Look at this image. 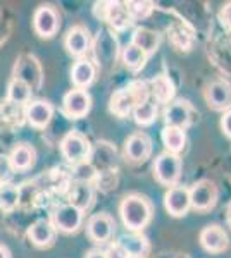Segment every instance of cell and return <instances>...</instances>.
I'll use <instances>...</instances> for the list:
<instances>
[{"label": "cell", "mask_w": 231, "mask_h": 258, "mask_svg": "<svg viewBox=\"0 0 231 258\" xmlns=\"http://www.w3.org/2000/svg\"><path fill=\"white\" fill-rule=\"evenodd\" d=\"M131 43L140 48L144 53H147V57H149L161 45V35L154 30H149V28H138L133 33Z\"/></svg>", "instance_id": "4316f807"}, {"label": "cell", "mask_w": 231, "mask_h": 258, "mask_svg": "<svg viewBox=\"0 0 231 258\" xmlns=\"http://www.w3.org/2000/svg\"><path fill=\"white\" fill-rule=\"evenodd\" d=\"M16 170L12 167L11 160H9V155L6 153H0V184H9L14 177Z\"/></svg>", "instance_id": "8d00e7d4"}, {"label": "cell", "mask_w": 231, "mask_h": 258, "mask_svg": "<svg viewBox=\"0 0 231 258\" xmlns=\"http://www.w3.org/2000/svg\"><path fill=\"white\" fill-rule=\"evenodd\" d=\"M116 231V222L106 212L102 214H95L88 219L86 222V234L94 243L97 244H106L111 241L112 234Z\"/></svg>", "instance_id": "ba28073f"}, {"label": "cell", "mask_w": 231, "mask_h": 258, "mask_svg": "<svg viewBox=\"0 0 231 258\" xmlns=\"http://www.w3.org/2000/svg\"><path fill=\"white\" fill-rule=\"evenodd\" d=\"M19 207V188L16 184H2L0 186V210L14 212Z\"/></svg>", "instance_id": "4dcf8cb0"}, {"label": "cell", "mask_w": 231, "mask_h": 258, "mask_svg": "<svg viewBox=\"0 0 231 258\" xmlns=\"http://www.w3.org/2000/svg\"><path fill=\"white\" fill-rule=\"evenodd\" d=\"M124 153L131 162H144L152 153V140L145 133H135L126 140Z\"/></svg>", "instance_id": "2e32d148"}, {"label": "cell", "mask_w": 231, "mask_h": 258, "mask_svg": "<svg viewBox=\"0 0 231 258\" xmlns=\"http://www.w3.org/2000/svg\"><path fill=\"white\" fill-rule=\"evenodd\" d=\"M128 90L131 91L133 98H135V102H136V107H138V105H142V103H145V102H149V97H150V85H149L147 81H140V80L131 81V83L128 85Z\"/></svg>", "instance_id": "d590c367"}, {"label": "cell", "mask_w": 231, "mask_h": 258, "mask_svg": "<svg viewBox=\"0 0 231 258\" xmlns=\"http://www.w3.org/2000/svg\"><path fill=\"white\" fill-rule=\"evenodd\" d=\"M9 160L16 172H26L35 165L36 162V150L29 143H19L11 150Z\"/></svg>", "instance_id": "44dd1931"}, {"label": "cell", "mask_w": 231, "mask_h": 258, "mask_svg": "<svg viewBox=\"0 0 231 258\" xmlns=\"http://www.w3.org/2000/svg\"><path fill=\"white\" fill-rule=\"evenodd\" d=\"M192 107L184 100H178L174 103H167L166 110H164V120L166 126H173L184 129L192 122Z\"/></svg>", "instance_id": "ac0fdd59"}, {"label": "cell", "mask_w": 231, "mask_h": 258, "mask_svg": "<svg viewBox=\"0 0 231 258\" xmlns=\"http://www.w3.org/2000/svg\"><path fill=\"white\" fill-rule=\"evenodd\" d=\"M152 6H154L152 2H126L124 4L131 21H142V19L149 18L150 12L154 9Z\"/></svg>", "instance_id": "e575fe53"}, {"label": "cell", "mask_w": 231, "mask_h": 258, "mask_svg": "<svg viewBox=\"0 0 231 258\" xmlns=\"http://www.w3.org/2000/svg\"><path fill=\"white\" fill-rule=\"evenodd\" d=\"M209 107L214 110H229L231 107V85L224 80H216L205 90Z\"/></svg>", "instance_id": "4fadbf2b"}, {"label": "cell", "mask_w": 231, "mask_h": 258, "mask_svg": "<svg viewBox=\"0 0 231 258\" xmlns=\"http://www.w3.org/2000/svg\"><path fill=\"white\" fill-rule=\"evenodd\" d=\"M0 119L12 127L23 126L26 122V105H19L7 98L0 100Z\"/></svg>", "instance_id": "d4e9b609"}, {"label": "cell", "mask_w": 231, "mask_h": 258, "mask_svg": "<svg viewBox=\"0 0 231 258\" xmlns=\"http://www.w3.org/2000/svg\"><path fill=\"white\" fill-rule=\"evenodd\" d=\"M88 162L95 167L97 174H109L112 172L116 162H117V152L116 148L112 147L111 143H106V141H99L95 147H91L90 157H88Z\"/></svg>", "instance_id": "8fae6325"}, {"label": "cell", "mask_w": 231, "mask_h": 258, "mask_svg": "<svg viewBox=\"0 0 231 258\" xmlns=\"http://www.w3.org/2000/svg\"><path fill=\"white\" fill-rule=\"evenodd\" d=\"M0 186H2V184H0Z\"/></svg>", "instance_id": "ee69618b"}, {"label": "cell", "mask_w": 231, "mask_h": 258, "mask_svg": "<svg viewBox=\"0 0 231 258\" xmlns=\"http://www.w3.org/2000/svg\"><path fill=\"white\" fill-rule=\"evenodd\" d=\"M95 14L99 19L106 21L114 30H124L131 24L128 11L121 2H102L95 4Z\"/></svg>", "instance_id": "52a82bcc"}, {"label": "cell", "mask_w": 231, "mask_h": 258, "mask_svg": "<svg viewBox=\"0 0 231 258\" xmlns=\"http://www.w3.org/2000/svg\"><path fill=\"white\" fill-rule=\"evenodd\" d=\"M190 191V205L192 209L205 212L211 210L217 202V188L211 181H199L192 186Z\"/></svg>", "instance_id": "30bf717a"}, {"label": "cell", "mask_w": 231, "mask_h": 258, "mask_svg": "<svg viewBox=\"0 0 231 258\" xmlns=\"http://www.w3.org/2000/svg\"><path fill=\"white\" fill-rule=\"evenodd\" d=\"M0 258H12L11 249L6 246V244H0Z\"/></svg>", "instance_id": "b9f144b4"}, {"label": "cell", "mask_w": 231, "mask_h": 258, "mask_svg": "<svg viewBox=\"0 0 231 258\" xmlns=\"http://www.w3.org/2000/svg\"><path fill=\"white\" fill-rule=\"evenodd\" d=\"M221 21L224 23L226 28H229V30H231V2L226 4L224 9L221 11Z\"/></svg>", "instance_id": "ab89813d"}, {"label": "cell", "mask_w": 231, "mask_h": 258, "mask_svg": "<svg viewBox=\"0 0 231 258\" xmlns=\"http://www.w3.org/2000/svg\"><path fill=\"white\" fill-rule=\"evenodd\" d=\"M31 97H33V91L26 83L14 80V78L9 81V85H7V97H6L7 100L19 103V105H28L31 102Z\"/></svg>", "instance_id": "f546056e"}, {"label": "cell", "mask_w": 231, "mask_h": 258, "mask_svg": "<svg viewBox=\"0 0 231 258\" xmlns=\"http://www.w3.org/2000/svg\"><path fill=\"white\" fill-rule=\"evenodd\" d=\"M221 129L228 138H231V109L226 110L222 114V119H221Z\"/></svg>", "instance_id": "f35d334b"}, {"label": "cell", "mask_w": 231, "mask_h": 258, "mask_svg": "<svg viewBox=\"0 0 231 258\" xmlns=\"http://www.w3.org/2000/svg\"><path fill=\"white\" fill-rule=\"evenodd\" d=\"M68 200L69 205L76 207L78 210L86 212L94 203V188L90 182H71L68 189Z\"/></svg>", "instance_id": "cb8c5ba5"}, {"label": "cell", "mask_w": 231, "mask_h": 258, "mask_svg": "<svg viewBox=\"0 0 231 258\" xmlns=\"http://www.w3.org/2000/svg\"><path fill=\"white\" fill-rule=\"evenodd\" d=\"M164 205H166V210L173 217H183L192 209L190 191L183 188V186H173L166 193V197H164Z\"/></svg>", "instance_id": "5bb4252c"}, {"label": "cell", "mask_w": 231, "mask_h": 258, "mask_svg": "<svg viewBox=\"0 0 231 258\" xmlns=\"http://www.w3.org/2000/svg\"><path fill=\"white\" fill-rule=\"evenodd\" d=\"M200 244L209 253H221L228 248L229 241L224 229L219 226H207L200 232Z\"/></svg>", "instance_id": "ffe728a7"}, {"label": "cell", "mask_w": 231, "mask_h": 258, "mask_svg": "<svg viewBox=\"0 0 231 258\" xmlns=\"http://www.w3.org/2000/svg\"><path fill=\"white\" fill-rule=\"evenodd\" d=\"M228 224L231 226V205L228 207Z\"/></svg>", "instance_id": "7bdbcfd3"}, {"label": "cell", "mask_w": 231, "mask_h": 258, "mask_svg": "<svg viewBox=\"0 0 231 258\" xmlns=\"http://www.w3.org/2000/svg\"><path fill=\"white\" fill-rule=\"evenodd\" d=\"M95 55L99 59V64L112 66L117 57V40L114 35H111L107 30H100L95 41Z\"/></svg>", "instance_id": "e0dca14e"}, {"label": "cell", "mask_w": 231, "mask_h": 258, "mask_svg": "<svg viewBox=\"0 0 231 258\" xmlns=\"http://www.w3.org/2000/svg\"><path fill=\"white\" fill-rule=\"evenodd\" d=\"M59 148H61V153L66 159V162H69L71 165H76L79 162L88 160L90 152H91L90 140L79 131H69L68 135L61 140Z\"/></svg>", "instance_id": "3957f363"}, {"label": "cell", "mask_w": 231, "mask_h": 258, "mask_svg": "<svg viewBox=\"0 0 231 258\" xmlns=\"http://www.w3.org/2000/svg\"><path fill=\"white\" fill-rule=\"evenodd\" d=\"M136 107V102L133 98L131 91L128 90V86L119 91H116L111 97V102H109V109L117 117H126L128 114H131Z\"/></svg>", "instance_id": "484cf974"}, {"label": "cell", "mask_w": 231, "mask_h": 258, "mask_svg": "<svg viewBox=\"0 0 231 258\" xmlns=\"http://www.w3.org/2000/svg\"><path fill=\"white\" fill-rule=\"evenodd\" d=\"M150 93L154 95L155 102L159 103H169L174 98L176 88L174 83L169 80V76H155L152 83H150Z\"/></svg>", "instance_id": "83f0119b"}, {"label": "cell", "mask_w": 231, "mask_h": 258, "mask_svg": "<svg viewBox=\"0 0 231 258\" xmlns=\"http://www.w3.org/2000/svg\"><path fill=\"white\" fill-rule=\"evenodd\" d=\"M56 227L52 226L49 219H38L29 226L28 238L36 248H49L56 241Z\"/></svg>", "instance_id": "9a60e30c"}, {"label": "cell", "mask_w": 231, "mask_h": 258, "mask_svg": "<svg viewBox=\"0 0 231 258\" xmlns=\"http://www.w3.org/2000/svg\"><path fill=\"white\" fill-rule=\"evenodd\" d=\"M86 258H107L106 256V251H102V249H90V251L86 253Z\"/></svg>", "instance_id": "60d3db41"}, {"label": "cell", "mask_w": 231, "mask_h": 258, "mask_svg": "<svg viewBox=\"0 0 231 258\" xmlns=\"http://www.w3.org/2000/svg\"><path fill=\"white\" fill-rule=\"evenodd\" d=\"M95 177H97V170L88 160L79 162V164L73 165V169H71V179L74 182H90Z\"/></svg>", "instance_id": "836d02e7"}, {"label": "cell", "mask_w": 231, "mask_h": 258, "mask_svg": "<svg viewBox=\"0 0 231 258\" xmlns=\"http://www.w3.org/2000/svg\"><path fill=\"white\" fill-rule=\"evenodd\" d=\"M54 117V105L49 100H31L26 105V122L35 129H45Z\"/></svg>", "instance_id": "7c38bea8"}, {"label": "cell", "mask_w": 231, "mask_h": 258, "mask_svg": "<svg viewBox=\"0 0 231 258\" xmlns=\"http://www.w3.org/2000/svg\"><path fill=\"white\" fill-rule=\"evenodd\" d=\"M61 28V14L54 6H40L33 12V30L40 38H52Z\"/></svg>", "instance_id": "5b68a950"}, {"label": "cell", "mask_w": 231, "mask_h": 258, "mask_svg": "<svg viewBox=\"0 0 231 258\" xmlns=\"http://www.w3.org/2000/svg\"><path fill=\"white\" fill-rule=\"evenodd\" d=\"M64 47L66 50L74 57H81L90 50V33L85 26H73L68 31L64 38Z\"/></svg>", "instance_id": "d6986e66"}, {"label": "cell", "mask_w": 231, "mask_h": 258, "mask_svg": "<svg viewBox=\"0 0 231 258\" xmlns=\"http://www.w3.org/2000/svg\"><path fill=\"white\" fill-rule=\"evenodd\" d=\"M91 109V97L86 90H69L62 98V110L71 119H81Z\"/></svg>", "instance_id": "9c48e42d"}, {"label": "cell", "mask_w": 231, "mask_h": 258, "mask_svg": "<svg viewBox=\"0 0 231 258\" xmlns=\"http://www.w3.org/2000/svg\"><path fill=\"white\" fill-rule=\"evenodd\" d=\"M97 78V66L88 59H79L71 69V81L74 88L86 90Z\"/></svg>", "instance_id": "7402d4cb"}, {"label": "cell", "mask_w": 231, "mask_h": 258, "mask_svg": "<svg viewBox=\"0 0 231 258\" xmlns=\"http://www.w3.org/2000/svg\"><path fill=\"white\" fill-rule=\"evenodd\" d=\"M12 78L19 80L31 88V91H40L43 86V68H41L40 60L33 53H21L16 59L14 71H12Z\"/></svg>", "instance_id": "7a4b0ae2"}, {"label": "cell", "mask_w": 231, "mask_h": 258, "mask_svg": "<svg viewBox=\"0 0 231 258\" xmlns=\"http://www.w3.org/2000/svg\"><path fill=\"white\" fill-rule=\"evenodd\" d=\"M106 256L107 258H128V255H126V251L119 243H112L111 246L106 249Z\"/></svg>", "instance_id": "74e56055"}, {"label": "cell", "mask_w": 231, "mask_h": 258, "mask_svg": "<svg viewBox=\"0 0 231 258\" xmlns=\"http://www.w3.org/2000/svg\"><path fill=\"white\" fill-rule=\"evenodd\" d=\"M83 220H85V212L78 210L76 207L69 205V203L57 205L50 215V222L56 227V231L64 232V234L76 232L83 226Z\"/></svg>", "instance_id": "277c9868"}, {"label": "cell", "mask_w": 231, "mask_h": 258, "mask_svg": "<svg viewBox=\"0 0 231 258\" xmlns=\"http://www.w3.org/2000/svg\"><path fill=\"white\" fill-rule=\"evenodd\" d=\"M162 143H164V147H166V152L178 155V153L184 148V143H187L184 131L179 127L166 126L162 129Z\"/></svg>", "instance_id": "f1b7e54d"}, {"label": "cell", "mask_w": 231, "mask_h": 258, "mask_svg": "<svg viewBox=\"0 0 231 258\" xmlns=\"http://www.w3.org/2000/svg\"><path fill=\"white\" fill-rule=\"evenodd\" d=\"M123 62L128 69L131 71H138L145 66L147 62V53L142 52L140 48L135 47L133 43H128L123 48Z\"/></svg>", "instance_id": "1f68e13d"}, {"label": "cell", "mask_w": 231, "mask_h": 258, "mask_svg": "<svg viewBox=\"0 0 231 258\" xmlns=\"http://www.w3.org/2000/svg\"><path fill=\"white\" fill-rule=\"evenodd\" d=\"M123 224L131 232H138L152 219V203L142 195H128L119 205Z\"/></svg>", "instance_id": "6da1fadb"}, {"label": "cell", "mask_w": 231, "mask_h": 258, "mask_svg": "<svg viewBox=\"0 0 231 258\" xmlns=\"http://www.w3.org/2000/svg\"><path fill=\"white\" fill-rule=\"evenodd\" d=\"M117 243L123 246L128 258H147L150 251L149 239L144 234H138V232H128L119 238Z\"/></svg>", "instance_id": "603a6c76"}, {"label": "cell", "mask_w": 231, "mask_h": 258, "mask_svg": "<svg viewBox=\"0 0 231 258\" xmlns=\"http://www.w3.org/2000/svg\"><path fill=\"white\" fill-rule=\"evenodd\" d=\"M154 176L164 186H174L181 176V159L169 152L161 153L154 162Z\"/></svg>", "instance_id": "8992f818"}, {"label": "cell", "mask_w": 231, "mask_h": 258, "mask_svg": "<svg viewBox=\"0 0 231 258\" xmlns=\"http://www.w3.org/2000/svg\"><path fill=\"white\" fill-rule=\"evenodd\" d=\"M133 117H135V122L140 124V126H150L155 120V117H157V105L149 100V102L135 107Z\"/></svg>", "instance_id": "d6a6232c"}]
</instances>
